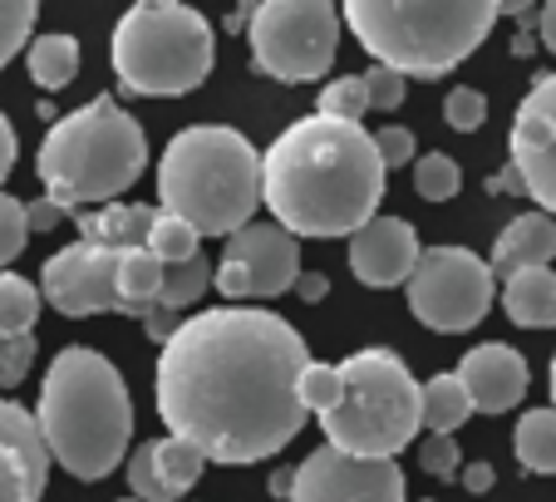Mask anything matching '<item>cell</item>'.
Instances as JSON below:
<instances>
[{
	"mask_svg": "<svg viewBox=\"0 0 556 502\" xmlns=\"http://www.w3.org/2000/svg\"><path fill=\"white\" fill-rule=\"evenodd\" d=\"M311 369L301 330L276 311L217 305L178 321L157 350L153 399L173 439H188L207 463H262L305 424L301 375Z\"/></svg>",
	"mask_w": 556,
	"mask_h": 502,
	"instance_id": "1",
	"label": "cell"
},
{
	"mask_svg": "<svg viewBox=\"0 0 556 502\" xmlns=\"http://www.w3.org/2000/svg\"><path fill=\"white\" fill-rule=\"evenodd\" d=\"M384 173L375 134L345 118L305 114L262 153V202L295 241L355 237L379 217Z\"/></svg>",
	"mask_w": 556,
	"mask_h": 502,
	"instance_id": "2",
	"label": "cell"
},
{
	"mask_svg": "<svg viewBox=\"0 0 556 502\" xmlns=\"http://www.w3.org/2000/svg\"><path fill=\"white\" fill-rule=\"evenodd\" d=\"M40 434L50 459L79 482H99L118 468L134 439V399L109 355L94 346H64L45 369Z\"/></svg>",
	"mask_w": 556,
	"mask_h": 502,
	"instance_id": "3",
	"label": "cell"
},
{
	"mask_svg": "<svg viewBox=\"0 0 556 502\" xmlns=\"http://www.w3.org/2000/svg\"><path fill=\"white\" fill-rule=\"evenodd\" d=\"M262 208V153L227 124H192L157 158V212L202 237H237Z\"/></svg>",
	"mask_w": 556,
	"mask_h": 502,
	"instance_id": "4",
	"label": "cell"
},
{
	"mask_svg": "<svg viewBox=\"0 0 556 502\" xmlns=\"http://www.w3.org/2000/svg\"><path fill=\"white\" fill-rule=\"evenodd\" d=\"M143 163L148 138L138 118L114 95H99L85 109L54 118L35 158V173L50 202H60L64 212H89L118 202V192L143 178Z\"/></svg>",
	"mask_w": 556,
	"mask_h": 502,
	"instance_id": "5",
	"label": "cell"
},
{
	"mask_svg": "<svg viewBox=\"0 0 556 502\" xmlns=\"http://www.w3.org/2000/svg\"><path fill=\"white\" fill-rule=\"evenodd\" d=\"M345 25L375 64L404 79H443L503 21L493 0H350Z\"/></svg>",
	"mask_w": 556,
	"mask_h": 502,
	"instance_id": "6",
	"label": "cell"
},
{
	"mask_svg": "<svg viewBox=\"0 0 556 502\" xmlns=\"http://www.w3.org/2000/svg\"><path fill=\"white\" fill-rule=\"evenodd\" d=\"M109 60L128 95L143 99H178L192 95L217 64V35L207 15L182 0H138L118 15Z\"/></svg>",
	"mask_w": 556,
	"mask_h": 502,
	"instance_id": "7",
	"label": "cell"
},
{
	"mask_svg": "<svg viewBox=\"0 0 556 502\" xmlns=\"http://www.w3.org/2000/svg\"><path fill=\"white\" fill-rule=\"evenodd\" d=\"M326 443L355 459H394L424 429V385L394 350L340 360V404L320 418Z\"/></svg>",
	"mask_w": 556,
	"mask_h": 502,
	"instance_id": "8",
	"label": "cell"
},
{
	"mask_svg": "<svg viewBox=\"0 0 556 502\" xmlns=\"http://www.w3.org/2000/svg\"><path fill=\"white\" fill-rule=\"evenodd\" d=\"M340 25L345 15L330 0H262L252 5V25H247L256 70L281 84L326 79L340 50Z\"/></svg>",
	"mask_w": 556,
	"mask_h": 502,
	"instance_id": "9",
	"label": "cell"
},
{
	"mask_svg": "<svg viewBox=\"0 0 556 502\" xmlns=\"http://www.w3.org/2000/svg\"><path fill=\"white\" fill-rule=\"evenodd\" d=\"M497 276L468 247H424L409 276V311L439 335H463L493 311Z\"/></svg>",
	"mask_w": 556,
	"mask_h": 502,
	"instance_id": "10",
	"label": "cell"
},
{
	"mask_svg": "<svg viewBox=\"0 0 556 502\" xmlns=\"http://www.w3.org/2000/svg\"><path fill=\"white\" fill-rule=\"evenodd\" d=\"M295 281H301V241L276 222H252L227 237L212 276L227 301H271L281 291H295Z\"/></svg>",
	"mask_w": 556,
	"mask_h": 502,
	"instance_id": "11",
	"label": "cell"
},
{
	"mask_svg": "<svg viewBox=\"0 0 556 502\" xmlns=\"http://www.w3.org/2000/svg\"><path fill=\"white\" fill-rule=\"evenodd\" d=\"M118 262L124 251L94 247V241H70L45 262L40 272V296L60 315L79 321V315L118 311Z\"/></svg>",
	"mask_w": 556,
	"mask_h": 502,
	"instance_id": "12",
	"label": "cell"
},
{
	"mask_svg": "<svg viewBox=\"0 0 556 502\" xmlns=\"http://www.w3.org/2000/svg\"><path fill=\"white\" fill-rule=\"evenodd\" d=\"M291 502H404V473L394 459H355L320 443L295 468Z\"/></svg>",
	"mask_w": 556,
	"mask_h": 502,
	"instance_id": "13",
	"label": "cell"
},
{
	"mask_svg": "<svg viewBox=\"0 0 556 502\" xmlns=\"http://www.w3.org/2000/svg\"><path fill=\"white\" fill-rule=\"evenodd\" d=\"M507 153H513V173L522 192L556 217V74H542L522 95L507 134Z\"/></svg>",
	"mask_w": 556,
	"mask_h": 502,
	"instance_id": "14",
	"label": "cell"
},
{
	"mask_svg": "<svg viewBox=\"0 0 556 502\" xmlns=\"http://www.w3.org/2000/svg\"><path fill=\"white\" fill-rule=\"evenodd\" d=\"M50 463L40 418L15 399H0V502H40Z\"/></svg>",
	"mask_w": 556,
	"mask_h": 502,
	"instance_id": "15",
	"label": "cell"
},
{
	"mask_svg": "<svg viewBox=\"0 0 556 502\" xmlns=\"http://www.w3.org/2000/svg\"><path fill=\"white\" fill-rule=\"evenodd\" d=\"M419 256H424L419 231L404 217H375L369 227H359L350 237V272H355V281L375 286V291L409 286Z\"/></svg>",
	"mask_w": 556,
	"mask_h": 502,
	"instance_id": "16",
	"label": "cell"
},
{
	"mask_svg": "<svg viewBox=\"0 0 556 502\" xmlns=\"http://www.w3.org/2000/svg\"><path fill=\"white\" fill-rule=\"evenodd\" d=\"M453 375L463 379V389H468L478 414H507L513 404H522L532 369H527L522 350L503 346V340H488V346H472L468 355L458 360Z\"/></svg>",
	"mask_w": 556,
	"mask_h": 502,
	"instance_id": "17",
	"label": "cell"
},
{
	"mask_svg": "<svg viewBox=\"0 0 556 502\" xmlns=\"http://www.w3.org/2000/svg\"><path fill=\"white\" fill-rule=\"evenodd\" d=\"M556 256V217L546 212H522L513 217L493 241V276H517V272H532V266H552Z\"/></svg>",
	"mask_w": 556,
	"mask_h": 502,
	"instance_id": "18",
	"label": "cell"
},
{
	"mask_svg": "<svg viewBox=\"0 0 556 502\" xmlns=\"http://www.w3.org/2000/svg\"><path fill=\"white\" fill-rule=\"evenodd\" d=\"M153 222H157V208H148V202H109V208L74 212L79 241H94V247H109V251L148 247Z\"/></svg>",
	"mask_w": 556,
	"mask_h": 502,
	"instance_id": "19",
	"label": "cell"
},
{
	"mask_svg": "<svg viewBox=\"0 0 556 502\" xmlns=\"http://www.w3.org/2000/svg\"><path fill=\"white\" fill-rule=\"evenodd\" d=\"M503 311L522 330H552L556 325V272L552 266H532L503 281Z\"/></svg>",
	"mask_w": 556,
	"mask_h": 502,
	"instance_id": "20",
	"label": "cell"
},
{
	"mask_svg": "<svg viewBox=\"0 0 556 502\" xmlns=\"http://www.w3.org/2000/svg\"><path fill=\"white\" fill-rule=\"evenodd\" d=\"M163 276H168V266L148 247L124 251V262H118V315L148 321L157 311V296H163Z\"/></svg>",
	"mask_w": 556,
	"mask_h": 502,
	"instance_id": "21",
	"label": "cell"
},
{
	"mask_svg": "<svg viewBox=\"0 0 556 502\" xmlns=\"http://www.w3.org/2000/svg\"><path fill=\"white\" fill-rule=\"evenodd\" d=\"M202 468H207V453L198 443L173 439V434L153 443V473H157V488H163V502H178L202 478Z\"/></svg>",
	"mask_w": 556,
	"mask_h": 502,
	"instance_id": "22",
	"label": "cell"
},
{
	"mask_svg": "<svg viewBox=\"0 0 556 502\" xmlns=\"http://www.w3.org/2000/svg\"><path fill=\"white\" fill-rule=\"evenodd\" d=\"M25 64H30V79L40 89H64V84L79 74V40L64 30L35 35L30 50H25Z\"/></svg>",
	"mask_w": 556,
	"mask_h": 502,
	"instance_id": "23",
	"label": "cell"
},
{
	"mask_svg": "<svg viewBox=\"0 0 556 502\" xmlns=\"http://www.w3.org/2000/svg\"><path fill=\"white\" fill-rule=\"evenodd\" d=\"M517 463H522L527 473H542V478H552L556 473V409H527L522 418H517Z\"/></svg>",
	"mask_w": 556,
	"mask_h": 502,
	"instance_id": "24",
	"label": "cell"
},
{
	"mask_svg": "<svg viewBox=\"0 0 556 502\" xmlns=\"http://www.w3.org/2000/svg\"><path fill=\"white\" fill-rule=\"evenodd\" d=\"M468 414H472V399L458 375H433L424 385V429L429 434H453Z\"/></svg>",
	"mask_w": 556,
	"mask_h": 502,
	"instance_id": "25",
	"label": "cell"
},
{
	"mask_svg": "<svg viewBox=\"0 0 556 502\" xmlns=\"http://www.w3.org/2000/svg\"><path fill=\"white\" fill-rule=\"evenodd\" d=\"M40 286L25 281V276L0 272V340H21L35 330L40 321Z\"/></svg>",
	"mask_w": 556,
	"mask_h": 502,
	"instance_id": "26",
	"label": "cell"
},
{
	"mask_svg": "<svg viewBox=\"0 0 556 502\" xmlns=\"http://www.w3.org/2000/svg\"><path fill=\"white\" fill-rule=\"evenodd\" d=\"M212 276H217V266H207V256H192V262H178L168 266V276H163V296H157V311H188V305H198V296L212 286Z\"/></svg>",
	"mask_w": 556,
	"mask_h": 502,
	"instance_id": "27",
	"label": "cell"
},
{
	"mask_svg": "<svg viewBox=\"0 0 556 502\" xmlns=\"http://www.w3.org/2000/svg\"><path fill=\"white\" fill-rule=\"evenodd\" d=\"M148 251H153L163 266L192 262V256H202V231L188 227L182 217H168V212H157L153 231H148Z\"/></svg>",
	"mask_w": 556,
	"mask_h": 502,
	"instance_id": "28",
	"label": "cell"
},
{
	"mask_svg": "<svg viewBox=\"0 0 556 502\" xmlns=\"http://www.w3.org/2000/svg\"><path fill=\"white\" fill-rule=\"evenodd\" d=\"M458 188H463V167H458V158H448V153H419V163H414V192H419L424 202H448V198H458Z\"/></svg>",
	"mask_w": 556,
	"mask_h": 502,
	"instance_id": "29",
	"label": "cell"
},
{
	"mask_svg": "<svg viewBox=\"0 0 556 502\" xmlns=\"http://www.w3.org/2000/svg\"><path fill=\"white\" fill-rule=\"evenodd\" d=\"M35 15H40L35 0H0V70H5L21 50H30Z\"/></svg>",
	"mask_w": 556,
	"mask_h": 502,
	"instance_id": "30",
	"label": "cell"
},
{
	"mask_svg": "<svg viewBox=\"0 0 556 502\" xmlns=\"http://www.w3.org/2000/svg\"><path fill=\"white\" fill-rule=\"evenodd\" d=\"M369 109V89H365V74H345V79H330L320 89V104L315 114L326 118H345V124H359V114Z\"/></svg>",
	"mask_w": 556,
	"mask_h": 502,
	"instance_id": "31",
	"label": "cell"
},
{
	"mask_svg": "<svg viewBox=\"0 0 556 502\" xmlns=\"http://www.w3.org/2000/svg\"><path fill=\"white\" fill-rule=\"evenodd\" d=\"M301 399L311 414L326 418L330 409L340 404V365H320V360H311V369L301 375Z\"/></svg>",
	"mask_w": 556,
	"mask_h": 502,
	"instance_id": "32",
	"label": "cell"
},
{
	"mask_svg": "<svg viewBox=\"0 0 556 502\" xmlns=\"http://www.w3.org/2000/svg\"><path fill=\"white\" fill-rule=\"evenodd\" d=\"M30 241V217H25V202L0 192V266H11L15 256L25 251Z\"/></svg>",
	"mask_w": 556,
	"mask_h": 502,
	"instance_id": "33",
	"label": "cell"
},
{
	"mask_svg": "<svg viewBox=\"0 0 556 502\" xmlns=\"http://www.w3.org/2000/svg\"><path fill=\"white\" fill-rule=\"evenodd\" d=\"M443 118H448V128H458V134H478L488 118V99L472 89V84H458V89H448V99H443Z\"/></svg>",
	"mask_w": 556,
	"mask_h": 502,
	"instance_id": "34",
	"label": "cell"
},
{
	"mask_svg": "<svg viewBox=\"0 0 556 502\" xmlns=\"http://www.w3.org/2000/svg\"><path fill=\"white\" fill-rule=\"evenodd\" d=\"M419 463H424V473H433V478H458L463 459H458L453 434H429V439L419 443Z\"/></svg>",
	"mask_w": 556,
	"mask_h": 502,
	"instance_id": "35",
	"label": "cell"
},
{
	"mask_svg": "<svg viewBox=\"0 0 556 502\" xmlns=\"http://www.w3.org/2000/svg\"><path fill=\"white\" fill-rule=\"evenodd\" d=\"M35 365V335L21 340H0V389H15Z\"/></svg>",
	"mask_w": 556,
	"mask_h": 502,
	"instance_id": "36",
	"label": "cell"
},
{
	"mask_svg": "<svg viewBox=\"0 0 556 502\" xmlns=\"http://www.w3.org/2000/svg\"><path fill=\"white\" fill-rule=\"evenodd\" d=\"M375 148H379V163H384V167L419 163V143H414V134H409V128H400V124H384V128H379Z\"/></svg>",
	"mask_w": 556,
	"mask_h": 502,
	"instance_id": "37",
	"label": "cell"
},
{
	"mask_svg": "<svg viewBox=\"0 0 556 502\" xmlns=\"http://www.w3.org/2000/svg\"><path fill=\"white\" fill-rule=\"evenodd\" d=\"M365 89H369V109H384V114H394V109L404 104V74L384 70V64L365 70Z\"/></svg>",
	"mask_w": 556,
	"mask_h": 502,
	"instance_id": "38",
	"label": "cell"
},
{
	"mask_svg": "<svg viewBox=\"0 0 556 502\" xmlns=\"http://www.w3.org/2000/svg\"><path fill=\"white\" fill-rule=\"evenodd\" d=\"M128 488H134L138 502H163V488H157V473H153V443L134 449V459H128Z\"/></svg>",
	"mask_w": 556,
	"mask_h": 502,
	"instance_id": "39",
	"label": "cell"
},
{
	"mask_svg": "<svg viewBox=\"0 0 556 502\" xmlns=\"http://www.w3.org/2000/svg\"><path fill=\"white\" fill-rule=\"evenodd\" d=\"M25 217H30V231H50V227H60L64 208L50 198H35V202H25Z\"/></svg>",
	"mask_w": 556,
	"mask_h": 502,
	"instance_id": "40",
	"label": "cell"
},
{
	"mask_svg": "<svg viewBox=\"0 0 556 502\" xmlns=\"http://www.w3.org/2000/svg\"><path fill=\"white\" fill-rule=\"evenodd\" d=\"M458 482H463V488H468V492H493L497 473H493V463H483V459H478V463H468V468L458 473Z\"/></svg>",
	"mask_w": 556,
	"mask_h": 502,
	"instance_id": "41",
	"label": "cell"
},
{
	"mask_svg": "<svg viewBox=\"0 0 556 502\" xmlns=\"http://www.w3.org/2000/svg\"><path fill=\"white\" fill-rule=\"evenodd\" d=\"M15 148H21V143H15V128H11V118L0 114V183L11 178V167H15Z\"/></svg>",
	"mask_w": 556,
	"mask_h": 502,
	"instance_id": "42",
	"label": "cell"
},
{
	"mask_svg": "<svg viewBox=\"0 0 556 502\" xmlns=\"http://www.w3.org/2000/svg\"><path fill=\"white\" fill-rule=\"evenodd\" d=\"M295 296H301V301H326V296H330V281H326V276H305L301 272V281H295Z\"/></svg>",
	"mask_w": 556,
	"mask_h": 502,
	"instance_id": "43",
	"label": "cell"
},
{
	"mask_svg": "<svg viewBox=\"0 0 556 502\" xmlns=\"http://www.w3.org/2000/svg\"><path fill=\"white\" fill-rule=\"evenodd\" d=\"M536 40L556 54V0H552V5H542V15H536Z\"/></svg>",
	"mask_w": 556,
	"mask_h": 502,
	"instance_id": "44",
	"label": "cell"
},
{
	"mask_svg": "<svg viewBox=\"0 0 556 502\" xmlns=\"http://www.w3.org/2000/svg\"><path fill=\"white\" fill-rule=\"evenodd\" d=\"M143 330L153 335V340H163V346H168V340H173V330H178V325H173V315H168V311H153V315H148V321H143Z\"/></svg>",
	"mask_w": 556,
	"mask_h": 502,
	"instance_id": "45",
	"label": "cell"
},
{
	"mask_svg": "<svg viewBox=\"0 0 556 502\" xmlns=\"http://www.w3.org/2000/svg\"><path fill=\"white\" fill-rule=\"evenodd\" d=\"M266 488H271V498H291V492H295V468L271 473V478H266Z\"/></svg>",
	"mask_w": 556,
	"mask_h": 502,
	"instance_id": "46",
	"label": "cell"
},
{
	"mask_svg": "<svg viewBox=\"0 0 556 502\" xmlns=\"http://www.w3.org/2000/svg\"><path fill=\"white\" fill-rule=\"evenodd\" d=\"M536 45H542V40H536V35H517V40H513V50H517V54H532Z\"/></svg>",
	"mask_w": 556,
	"mask_h": 502,
	"instance_id": "47",
	"label": "cell"
},
{
	"mask_svg": "<svg viewBox=\"0 0 556 502\" xmlns=\"http://www.w3.org/2000/svg\"><path fill=\"white\" fill-rule=\"evenodd\" d=\"M546 385H552V409H556V355H552V369H546Z\"/></svg>",
	"mask_w": 556,
	"mask_h": 502,
	"instance_id": "48",
	"label": "cell"
},
{
	"mask_svg": "<svg viewBox=\"0 0 556 502\" xmlns=\"http://www.w3.org/2000/svg\"><path fill=\"white\" fill-rule=\"evenodd\" d=\"M114 502H138V498H114Z\"/></svg>",
	"mask_w": 556,
	"mask_h": 502,
	"instance_id": "49",
	"label": "cell"
}]
</instances>
